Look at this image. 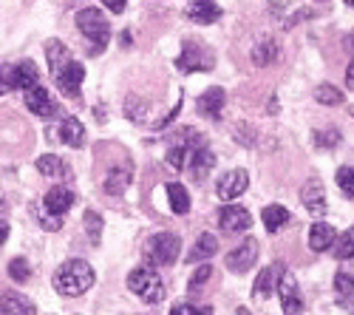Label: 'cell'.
<instances>
[{
	"mask_svg": "<svg viewBox=\"0 0 354 315\" xmlns=\"http://www.w3.org/2000/svg\"><path fill=\"white\" fill-rule=\"evenodd\" d=\"M94 281H97V276H94L91 264L82 262V259H71V262L57 267V273H54V290L60 296L74 298V296H82V293L91 290Z\"/></svg>",
	"mask_w": 354,
	"mask_h": 315,
	"instance_id": "6da1fadb",
	"label": "cell"
},
{
	"mask_svg": "<svg viewBox=\"0 0 354 315\" xmlns=\"http://www.w3.org/2000/svg\"><path fill=\"white\" fill-rule=\"evenodd\" d=\"M77 28L88 37V54H102L105 51V46H108V40H111V23H108V17L100 12V9H94V6H88V9H80L77 12Z\"/></svg>",
	"mask_w": 354,
	"mask_h": 315,
	"instance_id": "7a4b0ae2",
	"label": "cell"
},
{
	"mask_svg": "<svg viewBox=\"0 0 354 315\" xmlns=\"http://www.w3.org/2000/svg\"><path fill=\"white\" fill-rule=\"evenodd\" d=\"M182 253V239L176 233H156L145 242V262L151 267H170Z\"/></svg>",
	"mask_w": 354,
	"mask_h": 315,
	"instance_id": "3957f363",
	"label": "cell"
},
{
	"mask_svg": "<svg viewBox=\"0 0 354 315\" xmlns=\"http://www.w3.org/2000/svg\"><path fill=\"white\" fill-rule=\"evenodd\" d=\"M128 290L136 293L145 304H162L167 296L165 281L159 278V273H153L151 267H136L128 273Z\"/></svg>",
	"mask_w": 354,
	"mask_h": 315,
	"instance_id": "277c9868",
	"label": "cell"
},
{
	"mask_svg": "<svg viewBox=\"0 0 354 315\" xmlns=\"http://www.w3.org/2000/svg\"><path fill=\"white\" fill-rule=\"evenodd\" d=\"M216 66V54L207 48V46H201L196 40H187L182 46V54L176 57V69L185 71V74H193V71H213Z\"/></svg>",
	"mask_w": 354,
	"mask_h": 315,
	"instance_id": "5b68a950",
	"label": "cell"
},
{
	"mask_svg": "<svg viewBox=\"0 0 354 315\" xmlns=\"http://www.w3.org/2000/svg\"><path fill=\"white\" fill-rule=\"evenodd\" d=\"M255 262H258V242L255 239H244L239 247H232L224 259L230 273H247Z\"/></svg>",
	"mask_w": 354,
	"mask_h": 315,
	"instance_id": "8992f818",
	"label": "cell"
},
{
	"mask_svg": "<svg viewBox=\"0 0 354 315\" xmlns=\"http://www.w3.org/2000/svg\"><path fill=\"white\" fill-rule=\"evenodd\" d=\"M247 188H250V174L244 168H235V170H227V174L218 179L216 193H218V199H224V202H232V199H239Z\"/></svg>",
	"mask_w": 354,
	"mask_h": 315,
	"instance_id": "52a82bcc",
	"label": "cell"
},
{
	"mask_svg": "<svg viewBox=\"0 0 354 315\" xmlns=\"http://www.w3.org/2000/svg\"><path fill=\"white\" fill-rule=\"evenodd\" d=\"M218 224H221L224 233H244L252 227V216L241 205H224L218 210Z\"/></svg>",
	"mask_w": 354,
	"mask_h": 315,
	"instance_id": "ba28073f",
	"label": "cell"
},
{
	"mask_svg": "<svg viewBox=\"0 0 354 315\" xmlns=\"http://www.w3.org/2000/svg\"><path fill=\"white\" fill-rule=\"evenodd\" d=\"M283 276H286V270H283L281 262H275V264H270V267H263V270L258 273L255 284H252V296H255V298H270V296L281 287Z\"/></svg>",
	"mask_w": 354,
	"mask_h": 315,
	"instance_id": "9c48e42d",
	"label": "cell"
},
{
	"mask_svg": "<svg viewBox=\"0 0 354 315\" xmlns=\"http://www.w3.org/2000/svg\"><path fill=\"white\" fill-rule=\"evenodd\" d=\"M85 80V69L82 63H66L60 71L54 74V82H57V89H60L66 97H80V85Z\"/></svg>",
	"mask_w": 354,
	"mask_h": 315,
	"instance_id": "30bf717a",
	"label": "cell"
},
{
	"mask_svg": "<svg viewBox=\"0 0 354 315\" xmlns=\"http://www.w3.org/2000/svg\"><path fill=\"white\" fill-rule=\"evenodd\" d=\"M23 100H26V108L32 111V114H37V117H54L57 114V102H54V97L43 89V85H35V89H28V91H23Z\"/></svg>",
	"mask_w": 354,
	"mask_h": 315,
	"instance_id": "8fae6325",
	"label": "cell"
},
{
	"mask_svg": "<svg viewBox=\"0 0 354 315\" xmlns=\"http://www.w3.org/2000/svg\"><path fill=\"white\" fill-rule=\"evenodd\" d=\"M187 168H190V177H193L196 182L207 179V177H210V170L216 168V154H213L207 145H204V148H196V151H190Z\"/></svg>",
	"mask_w": 354,
	"mask_h": 315,
	"instance_id": "7c38bea8",
	"label": "cell"
},
{
	"mask_svg": "<svg viewBox=\"0 0 354 315\" xmlns=\"http://www.w3.org/2000/svg\"><path fill=\"white\" fill-rule=\"evenodd\" d=\"M301 202L304 208L312 213V216H320V213H326V188H323L317 179H309L301 190Z\"/></svg>",
	"mask_w": 354,
	"mask_h": 315,
	"instance_id": "4fadbf2b",
	"label": "cell"
},
{
	"mask_svg": "<svg viewBox=\"0 0 354 315\" xmlns=\"http://www.w3.org/2000/svg\"><path fill=\"white\" fill-rule=\"evenodd\" d=\"M43 208L51 210V213H57V216H66L74 208V193L66 185H54L46 193V199H43Z\"/></svg>",
	"mask_w": 354,
	"mask_h": 315,
	"instance_id": "5bb4252c",
	"label": "cell"
},
{
	"mask_svg": "<svg viewBox=\"0 0 354 315\" xmlns=\"http://www.w3.org/2000/svg\"><path fill=\"white\" fill-rule=\"evenodd\" d=\"M54 139H60L63 145H68V148H82V145H85V128H82L80 120L66 117L60 125H57Z\"/></svg>",
	"mask_w": 354,
	"mask_h": 315,
	"instance_id": "9a60e30c",
	"label": "cell"
},
{
	"mask_svg": "<svg viewBox=\"0 0 354 315\" xmlns=\"http://www.w3.org/2000/svg\"><path fill=\"white\" fill-rule=\"evenodd\" d=\"M40 80V69L32 63V60H23L17 66H12V89L17 91H28V89H35Z\"/></svg>",
	"mask_w": 354,
	"mask_h": 315,
	"instance_id": "2e32d148",
	"label": "cell"
},
{
	"mask_svg": "<svg viewBox=\"0 0 354 315\" xmlns=\"http://www.w3.org/2000/svg\"><path fill=\"white\" fill-rule=\"evenodd\" d=\"M187 17L193 23H204V26H210L221 17V6L216 3V0H190V6H187Z\"/></svg>",
	"mask_w": 354,
	"mask_h": 315,
	"instance_id": "e0dca14e",
	"label": "cell"
},
{
	"mask_svg": "<svg viewBox=\"0 0 354 315\" xmlns=\"http://www.w3.org/2000/svg\"><path fill=\"white\" fill-rule=\"evenodd\" d=\"M224 102H227L224 89H218V85H213V89H207V91H204V94L198 97L196 108H198V114H204V117L216 120L218 114H221V108H224Z\"/></svg>",
	"mask_w": 354,
	"mask_h": 315,
	"instance_id": "ac0fdd59",
	"label": "cell"
},
{
	"mask_svg": "<svg viewBox=\"0 0 354 315\" xmlns=\"http://www.w3.org/2000/svg\"><path fill=\"white\" fill-rule=\"evenodd\" d=\"M37 170L48 179H71V168L66 165V159H60L57 154H43L37 159Z\"/></svg>",
	"mask_w": 354,
	"mask_h": 315,
	"instance_id": "d6986e66",
	"label": "cell"
},
{
	"mask_svg": "<svg viewBox=\"0 0 354 315\" xmlns=\"http://www.w3.org/2000/svg\"><path fill=\"white\" fill-rule=\"evenodd\" d=\"M335 239H337L335 227H332V224H326V222H315V224L309 227V247H312L315 253L329 250V247L335 244Z\"/></svg>",
	"mask_w": 354,
	"mask_h": 315,
	"instance_id": "ffe728a7",
	"label": "cell"
},
{
	"mask_svg": "<svg viewBox=\"0 0 354 315\" xmlns=\"http://www.w3.org/2000/svg\"><path fill=\"white\" fill-rule=\"evenodd\" d=\"M0 315H37V309L32 301L17 293H3L0 296Z\"/></svg>",
	"mask_w": 354,
	"mask_h": 315,
	"instance_id": "44dd1931",
	"label": "cell"
},
{
	"mask_svg": "<svg viewBox=\"0 0 354 315\" xmlns=\"http://www.w3.org/2000/svg\"><path fill=\"white\" fill-rule=\"evenodd\" d=\"M278 293H281V307H283V312H286V315H298V312L304 309V301H301L298 287H295V281H292V278H286V276H283Z\"/></svg>",
	"mask_w": 354,
	"mask_h": 315,
	"instance_id": "7402d4cb",
	"label": "cell"
},
{
	"mask_svg": "<svg viewBox=\"0 0 354 315\" xmlns=\"http://www.w3.org/2000/svg\"><path fill=\"white\" fill-rule=\"evenodd\" d=\"M218 253V239L213 233H201L193 244V250L187 253V262H204V259H213Z\"/></svg>",
	"mask_w": 354,
	"mask_h": 315,
	"instance_id": "603a6c76",
	"label": "cell"
},
{
	"mask_svg": "<svg viewBox=\"0 0 354 315\" xmlns=\"http://www.w3.org/2000/svg\"><path fill=\"white\" fill-rule=\"evenodd\" d=\"M167 202H170V210H173L176 216L190 213V193H187V188L179 185V182H170V185H167Z\"/></svg>",
	"mask_w": 354,
	"mask_h": 315,
	"instance_id": "cb8c5ba5",
	"label": "cell"
},
{
	"mask_svg": "<svg viewBox=\"0 0 354 315\" xmlns=\"http://www.w3.org/2000/svg\"><path fill=\"white\" fill-rule=\"evenodd\" d=\"M46 57H48L51 74H57L66 63H71V51H68V46H63L60 40H48V43H46Z\"/></svg>",
	"mask_w": 354,
	"mask_h": 315,
	"instance_id": "d4e9b609",
	"label": "cell"
},
{
	"mask_svg": "<svg viewBox=\"0 0 354 315\" xmlns=\"http://www.w3.org/2000/svg\"><path fill=\"white\" fill-rule=\"evenodd\" d=\"M261 219H263V224H267V231H270V233H278L281 227L289 224L292 213H289L283 205H267V208H263V213H261Z\"/></svg>",
	"mask_w": 354,
	"mask_h": 315,
	"instance_id": "484cf974",
	"label": "cell"
},
{
	"mask_svg": "<svg viewBox=\"0 0 354 315\" xmlns=\"http://www.w3.org/2000/svg\"><path fill=\"white\" fill-rule=\"evenodd\" d=\"M335 293H337V304L346 309H354V278L348 273H337L335 276Z\"/></svg>",
	"mask_w": 354,
	"mask_h": 315,
	"instance_id": "4316f807",
	"label": "cell"
},
{
	"mask_svg": "<svg viewBox=\"0 0 354 315\" xmlns=\"http://www.w3.org/2000/svg\"><path fill=\"white\" fill-rule=\"evenodd\" d=\"M128 185H131V170H111V174L105 177V182H102V190L105 193H111V196H120V193H125L128 190Z\"/></svg>",
	"mask_w": 354,
	"mask_h": 315,
	"instance_id": "83f0119b",
	"label": "cell"
},
{
	"mask_svg": "<svg viewBox=\"0 0 354 315\" xmlns=\"http://www.w3.org/2000/svg\"><path fill=\"white\" fill-rule=\"evenodd\" d=\"M275 57H278V43L270 40V37H263L258 46H252V60H255V66H270Z\"/></svg>",
	"mask_w": 354,
	"mask_h": 315,
	"instance_id": "f1b7e54d",
	"label": "cell"
},
{
	"mask_svg": "<svg viewBox=\"0 0 354 315\" xmlns=\"http://www.w3.org/2000/svg\"><path fill=\"white\" fill-rule=\"evenodd\" d=\"M335 255L343 262H351L354 259V227H348L346 233H340L335 239Z\"/></svg>",
	"mask_w": 354,
	"mask_h": 315,
	"instance_id": "f546056e",
	"label": "cell"
},
{
	"mask_svg": "<svg viewBox=\"0 0 354 315\" xmlns=\"http://www.w3.org/2000/svg\"><path fill=\"white\" fill-rule=\"evenodd\" d=\"M82 224H85V233H88V239H91V244H100V239H102V216L97 210H85Z\"/></svg>",
	"mask_w": 354,
	"mask_h": 315,
	"instance_id": "4dcf8cb0",
	"label": "cell"
},
{
	"mask_svg": "<svg viewBox=\"0 0 354 315\" xmlns=\"http://www.w3.org/2000/svg\"><path fill=\"white\" fill-rule=\"evenodd\" d=\"M315 100L320 105H340L343 102V91L335 89L332 82H323V85H317V89H315Z\"/></svg>",
	"mask_w": 354,
	"mask_h": 315,
	"instance_id": "1f68e13d",
	"label": "cell"
},
{
	"mask_svg": "<svg viewBox=\"0 0 354 315\" xmlns=\"http://www.w3.org/2000/svg\"><path fill=\"white\" fill-rule=\"evenodd\" d=\"M337 188L343 190V196L354 199V168L351 165H343L337 170Z\"/></svg>",
	"mask_w": 354,
	"mask_h": 315,
	"instance_id": "d6a6232c",
	"label": "cell"
},
{
	"mask_svg": "<svg viewBox=\"0 0 354 315\" xmlns=\"http://www.w3.org/2000/svg\"><path fill=\"white\" fill-rule=\"evenodd\" d=\"M167 165L173 168V170H182V168H187V159H190V151L185 148V145H173L170 151H167Z\"/></svg>",
	"mask_w": 354,
	"mask_h": 315,
	"instance_id": "836d02e7",
	"label": "cell"
},
{
	"mask_svg": "<svg viewBox=\"0 0 354 315\" xmlns=\"http://www.w3.org/2000/svg\"><path fill=\"white\" fill-rule=\"evenodd\" d=\"M35 213H37V222L43 224V231H51V233H54V231H60V227H63V216H57V213L46 210L43 205H40Z\"/></svg>",
	"mask_w": 354,
	"mask_h": 315,
	"instance_id": "e575fe53",
	"label": "cell"
},
{
	"mask_svg": "<svg viewBox=\"0 0 354 315\" xmlns=\"http://www.w3.org/2000/svg\"><path fill=\"white\" fill-rule=\"evenodd\" d=\"M28 276H32V267H28L26 259H12V262H9V278H12V281L23 284V281H28Z\"/></svg>",
	"mask_w": 354,
	"mask_h": 315,
	"instance_id": "d590c367",
	"label": "cell"
},
{
	"mask_svg": "<svg viewBox=\"0 0 354 315\" xmlns=\"http://www.w3.org/2000/svg\"><path fill=\"white\" fill-rule=\"evenodd\" d=\"M337 142H340V131H335V128L317 131V134H315V145H317V148H335Z\"/></svg>",
	"mask_w": 354,
	"mask_h": 315,
	"instance_id": "8d00e7d4",
	"label": "cell"
},
{
	"mask_svg": "<svg viewBox=\"0 0 354 315\" xmlns=\"http://www.w3.org/2000/svg\"><path fill=\"white\" fill-rule=\"evenodd\" d=\"M210 276H213V267L210 264H204V267H198L196 273H193V278H190V293H196L201 284H207L210 281Z\"/></svg>",
	"mask_w": 354,
	"mask_h": 315,
	"instance_id": "74e56055",
	"label": "cell"
},
{
	"mask_svg": "<svg viewBox=\"0 0 354 315\" xmlns=\"http://www.w3.org/2000/svg\"><path fill=\"white\" fill-rule=\"evenodd\" d=\"M145 111H147V105H145L142 100L128 97V102H125V114H128L131 120H142V117H145Z\"/></svg>",
	"mask_w": 354,
	"mask_h": 315,
	"instance_id": "f35d334b",
	"label": "cell"
},
{
	"mask_svg": "<svg viewBox=\"0 0 354 315\" xmlns=\"http://www.w3.org/2000/svg\"><path fill=\"white\" fill-rule=\"evenodd\" d=\"M12 89V66H0V97Z\"/></svg>",
	"mask_w": 354,
	"mask_h": 315,
	"instance_id": "ab89813d",
	"label": "cell"
},
{
	"mask_svg": "<svg viewBox=\"0 0 354 315\" xmlns=\"http://www.w3.org/2000/svg\"><path fill=\"white\" fill-rule=\"evenodd\" d=\"M102 6L108 12H113V15H122L125 12V0H102Z\"/></svg>",
	"mask_w": 354,
	"mask_h": 315,
	"instance_id": "60d3db41",
	"label": "cell"
},
{
	"mask_svg": "<svg viewBox=\"0 0 354 315\" xmlns=\"http://www.w3.org/2000/svg\"><path fill=\"white\" fill-rule=\"evenodd\" d=\"M170 315H196V309H193L190 304H176V307L170 309Z\"/></svg>",
	"mask_w": 354,
	"mask_h": 315,
	"instance_id": "b9f144b4",
	"label": "cell"
},
{
	"mask_svg": "<svg viewBox=\"0 0 354 315\" xmlns=\"http://www.w3.org/2000/svg\"><path fill=\"white\" fill-rule=\"evenodd\" d=\"M346 89H351L354 91V60L348 63V69H346Z\"/></svg>",
	"mask_w": 354,
	"mask_h": 315,
	"instance_id": "7bdbcfd3",
	"label": "cell"
},
{
	"mask_svg": "<svg viewBox=\"0 0 354 315\" xmlns=\"http://www.w3.org/2000/svg\"><path fill=\"white\" fill-rule=\"evenodd\" d=\"M9 239V224L3 222V219H0V244H3Z\"/></svg>",
	"mask_w": 354,
	"mask_h": 315,
	"instance_id": "ee69618b",
	"label": "cell"
},
{
	"mask_svg": "<svg viewBox=\"0 0 354 315\" xmlns=\"http://www.w3.org/2000/svg\"><path fill=\"white\" fill-rule=\"evenodd\" d=\"M196 315H213V309H210V307H204V309H196Z\"/></svg>",
	"mask_w": 354,
	"mask_h": 315,
	"instance_id": "f6af8a7d",
	"label": "cell"
},
{
	"mask_svg": "<svg viewBox=\"0 0 354 315\" xmlns=\"http://www.w3.org/2000/svg\"><path fill=\"white\" fill-rule=\"evenodd\" d=\"M235 315H250V312H247L244 307H239V312H235Z\"/></svg>",
	"mask_w": 354,
	"mask_h": 315,
	"instance_id": "bcb514c9",
	"label": "cell"
},
{
	"mask_svg": "<svg viewBox=\"0 0 354 315\" xmlns=\"http://www.w3.org/2000/svg\"><path fill=\"white\" fill-rule=\"evenodd\" d=\"M346 3H348V6H354V0H346Z\"/></svg>",
	"mask_w": 354,
	"mask_h": 315,
	"instance_id": "7dc6e473",
	"label": "cell"
},
{
	"mask_svg": "<svg viewBox=\"0 0 354 315\" xmlns=\"http://www.w3.org/2000/svg\"><path fill=\"white\" fill-rule=\"evenodd\" d=\"M351 117H354V108H351Z\"/></svg>",
	"mask_w": 354,
	"mask_h": 315,
	"instance_id": "c3c4849f",
	"label": "cell"
}]
</instances>
